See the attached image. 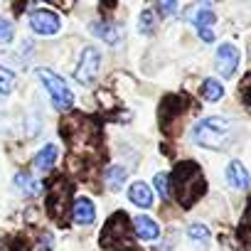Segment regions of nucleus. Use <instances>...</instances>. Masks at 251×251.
<instances>
[{
    "mask_svg": "<svg viewBox=\"0 0 251 251\" xmlns=\"http://www.w3.org/2000/svg\"><path fill=\"white\" fill-rule=\"evenodd\" d=\"M231 133H234V126L229 118L224 116H209V118H202L195 128H192V141L202 148H224L229 141H231Z\"/></svg>",
    "mask_w": 251,
    "mask_h": 251,
    "instance_id": "obj_1",
    "label": "nucleus"
},
{
    "mask_svg": "<svg viewBox=\"0 0 251 251\" xmlns=\"http://www.w3.org/2000/svg\"><path fill=\"white\" fill-rule=\"evenodd\" d=\"M173 185H175L177 200L185 207L197 202L200 195L204 192V180H202V173H200V168L195 163H180L173 170Z\"/></svg>",
    "mask_w": 251,
    "mask_h": 251,
    "instance_id": "obj_2",
    "label": "nucleus"
},
{
    "mask_svg": "<svg viewBox=\"0 0 251 251\" xmlns=\"http://www.w3.org/2000/svg\"><path fill=\"white\" fill-rule=\"evenodd\" d=\"M37 76H40L42 86L47 89V94L52 96L54 108L69 111V108L74 106V94H72V89L67 86V81H64L59 74H54L52 69H37Z\"/></svg>",
    "mask_w": 251,
    "mask_h": 251,
    "instance_id": "obj_3",
    "label": "nucleus"
},
{
    "mask_svg": "<svg viewBox=\"0 0 251 251\" xmlns=\"http://www.w3.org/2000/svg\"><path fill=\"white\" fill-rule=\"evenodd\" d=\"M99 67H101V52L96 47H86L81 52V59L74 69V79L81 84V86H91L96 74H99Z\"/></svg>",
    "mask_w": 251,
    "mask_h": 251,
    "instance_id": "obj_4",
    "label": "nucleus"
},
{
    "mask_svg": "<svg viewBox=\"0 0 251 251\" xmlns=\"http://www.w3.org/2000/svg\"><path fill=\"white\" fill-rule=\"evenodd\" d=\"M30 27L37 32V35H57L59 27H62V20L57 13L52 10H35L30 15Z\"/></svg>",
    "mask_w": 251,
    "mask_h": 251,
    "instance_id": "obj_5",
    "label": "nucleus"
},
{
    "mask_svg": "<svg viewBox=\"0 0 251 251\" xmlns=\"http://www.w3.org/2000/svg\"><path fill=\"white\" fill-rule=\"evenodd\" d=\"M217 72L224 76V79H231L234 74H236V67H239V50L234 47V45H222L219 50H217Z\"/></svg>",
    "mask_w": 251,
    "mask_h": 251,
    "instance_id": "obj_6",
    "label": "nucleus"
},
{
    "mask_svg": "<svg viewBox=\"0 0 251 251\" xmlns=\"http://www.w3.org/2000/svg\"><path fill=\"white\" fill-rule=\"evenodd\" d=\"M72 219L76 224H91L96 219V207L89 197H76L72 202Z\"/></svg>",
    "mask_w": 251,
    "mask_h": 251,
    "instance_id": "obj_7",
    "label": "nucleus"
},
{
    "mask_svg": "<svg viewBox=\"0 0 251 251\" xmlns=\"http://www.w3.org/2000/svg\"><path fill=\"white\" fill-rule=\"evenodd\" d=\"M133 229H136L138 239H143V241H158V239H160V226H158V222H153V219L146 217V214L133 217Z\"/></svg>",
    "mask_w": 251,
    "mask_h": 251,
    "instance_id": "obj_8",
    "label": "nucleus"
},
{
    "mask_svg": "<svg viewBox=\"0 0 251 251\" xmlns=\"http://www.w3.org/2000/svg\"><path fill=\"white\" fill-rule=\"evenodd\" d=\"M226 180L234 190H249L251 187V175L246 173V168L239 160H231L226 165Z\"/></svg>",
    "mask_w": 251,
    "mask_h": 251,
    "instance_id": "obj_9",
    "label": "nucleus"
},
{
    "mask_svg": "<svg viewBox=\"0 0 251 251\" xmlns=\"http://www.w3.org/2000/svg\"><path fill=\"white\" fill-rule=\"evenodd\" d=\"M128 200H131L133 204L148 209V207H153V190H151L146 182H133V185L128 187Z\"/></svg>",
    "mask_w": 251,
    "mask_h": 251,
    "instance_id": "obj_10",
    "label": "nucleus"
},
{
    "mask_svg": "<svg viewBox=\"0 0 251 251\" xmlns=\"http://www.w3.org/2000/svg\"><path fill=\"white\" fill-rule=\"evenodd\" d=\"M91 32L99 35L101 40H106L108 45H118L123 40V30L118 25H111V23H96V25H91Z\"/></svg>",
    "mask_w": 251,
    "mask_h": 251,
    "instance_id": "obj_11",
    "label": "nucleus"
},
{
    "mask_svg": "<svg viewBox=\"0 0 251 251\" xmlns=\"http://www.w3.org/2000/svg\"><path fill=\"white\" fill-rule=\"evenodd\" d=\"M57 158H59V151H57V146L50 143V146H45V148L35 155V168H37L40 173H47V170L54 168Z\"/></svg>",
    "mask_w": 251,
    "mask_h": 251,
    "instance_id": "obj_12",
    "label": "nucleus"
},
{
    "mask_svg": "<svg viewBox=\"0 0 251 251\" xmlns=\"http://www.w3.org/2000/svg\"><path fill=\"white\" fill-rule=\"evenodd\" d=\"M214 13H212V8L204 3V5H200L197 10H195V15H192V25L197 27V32H202V30H212V25H214Z\"/></svg>",
    "mask_w": 251,
    "mask_h": 251,
    "instance_id": "obj_13",
    "label": "nucleus"
},
{
    "mask_svg": "<svg viewBox=\"0 0 251 251\" xmlns=\"http://www.w3.org/2000/svg\"><path fill=\"white\" fill-rule=\"evenodd\" d=\"M224 96V89H222V84L217 81V79H204V84H202V99L204 101H219Z\"/></svg>",
    "mask_w": 251,
    "mask_h": 251,
    "instance_id": "obj_14",
    "label": "nucleus"
},
{
    "mask_svg": "<svg viewBox=\"0 0 251 251\" xmlns=\"http://www.w3.org/2000/svg\"><path fill=\"white\" fill-rule=\"evenodd\" d=\"M15 185H18V187H20L25 195H30V197L40 195V182H37L35 177L25 175V173H18V175H15Z\"/></svg>",
    "mask_w": 251,
    "mask_h": 251,
    "instance_id": "obj_15",
    "label": "nucleus"
},
{
    "mask_svg": "<svg viewBox=\"0 0 251 251\" xmlns=\"http://www.w3.org/2000/svg\"><path fill=\"white\" fill-rule=\"evenodd\" d=\"M123 182H126V170L123 168H118V165H113V168H108L106 170V185H108V190H121L123 187Z\"/></svg>",
    "mask_w": 251,
    "mask_h": 251,
    "instance_id": "obj_16",
    "label": "nucleus"
},
{
    "mask_svg": "<svg viewBox=\"0 0 251 251\" xmlns=\"http://www.w3.org/2000/svg\"><path fill=\"white\" fill-rule=\"evenodd\" d=\"M187 236H190V241L197 244V246H207V244H209V229H207L204 224H192V226L187 229Z\"/></svg>",
    "mask_w": 251,
    "mask_h": 251,
    "instance_id": "obj_17",
    "label": "nucleus"
},
{
    "mask_svg": "<svg viewBox=\"0 0 251 251\" xmlns=\"http://www.w3.org/2000/svg\"><path fill=\"white\" fill-rule=\"evenodd\" d=\"M13 86H15V74L10 69H5V67H0V96L10 94Z\"/></svg>",
    "mask_w": 251,
    "mask_h": 251,
    "instance_id": "obj_18",
    "label": "nucleus"
},
{
    "mask_svg": "<svg viewBox=\"0 0 251 251\" xmlns=\"http://www.w3.org/2000/svg\"><path fill=\"white\" fill-rule=\"evenodd\" d=\"M168 175L165 173H158L155 177H153V185H155V190H158V195L163 197V200H170V185H168Z\"/></svg>",
    "mask_w": 251,
    "mask_h": 251,
    "instance_id": "obj_19",
    "label": "nucleus"
},
{
    "mask_svg": "<svg viewBox=\"0 0 251 251\" xmlns=\"http://www.w3.org/2000/svg\"><path fill=\"white\" fill-rule=\"evenodd\" d=\"M13 35H15L13 23L5 20V18H0V45H8V42L13 40Z\"/></svg>",
    "mask_w": 251,
    "mask_h": 251,
    "instance_id": "obj_20",
    "label": "nucleus"
},
{
    "mask_svg": "<svg viewBox=\"0 0 251 251\" xmlns=\"http://www.w3.org/2000/svg\"><path fill=\"white\" fill-rule=\"evenodd\" d=\"M138 30H141V32H146V35H151V32L155 30V18H153V13H151V10H146V13L141 15Z\"/></svg>",
    "mask_w": 251,
    "mask_h": 251,
    "instance_id": "obj_21",
    "label": "nucleus"
},
{
    "mask_svg": "<svg viewBox=\"0 0 251 251\" xmlns=\"http://www.w3.org/2000/svg\"><path fill=\"white\" fill-rule=\"evenodd\" d=\"M158 10H160L163 15H173V13L177 10V3H175V0H168V3H160V5H158Z\"/></svg>",
    "mask_w": 251,
    "mask_h": 251,
    "instance_id": "obj_22",
    "label": "nucleus"
},
{
    "mask_svg": "<svg viewBox=\"0 0 251 251\" xmlns=\"http://www.w3.org/2000/svg\"><path fill=\"white\" fill-rule=\"evenodd\" d=\"M200 37H202L204 42H214V30H202Z\"/></svg>",
    "mask_w": 251,
    "mask_h": 251,
    "instance_id": "obj_23",
    "label": "nucleus"
}]
</instances>
